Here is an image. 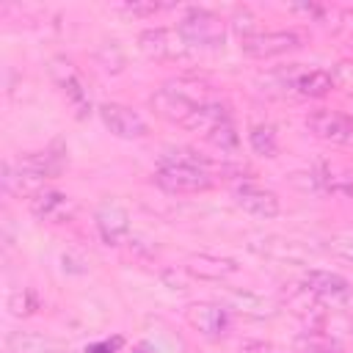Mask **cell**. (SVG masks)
<instances>
[{"label":"cell","instance_id":"cell-1","mask_svg":"<svg viewBox=\"0 0 353 353\" xmlns=\"http://www.w3.org/2000/svg\"><path fill=\"white\" fill-rule=\"evenodd\" d=\"M212 163L201 154H196L193 149H174L168 154H163L157 171H154V182L165 190V193H201L210 190L215 185L212 179Z\"/></svg>","mask_w":353,"mask_h":353},{"label":"cell","instance_id":"cell-2","mask_svg":"<svg viewBox=\"0 0 353 353\" xmlns=\"http://www.w3.org/2000/svg\"><path fill=\"white\" fill-rule=\"evenodd\" d=\"M210 102H212V97H210L207 85L199 83V80H188V77L171 80V83L160 85L152 94V99H149L152 110L160 119L174 121L179 127H185V130L193 124V119L199 116V110L204 105H210Z\"/></svg>","mask_w":353,"mask_h":353},{"label":"cell","instance_id":"cell-3","mask_svg":"<svg viewBox=\"0 0 353 353\" xmlns=\"http://www.w3.org/2000/svg\"><path fill=\"white\" fill-rule=\"evenodd\" d=\"M176 30L185 36V41L196 50V47H207V50H215L223 44L226 39V22L207 11V8H188L176 25Z\"/></svg>","mask_w":353,"mask_h":353},{"label":"cell","instance_id":"cell-4","mask_svg":"<svg viewBox=\"0 0 353 353\" xmlns=\"http://www.w3.org/2000/svg\"><path fill=\"white\" fill-rule=\"evenodd\" d=\"M303 47V36L298 30H254L240 36V50L248 58H279Z\"/></svg>","mask_w":353,"mask_h":353},{"label":"cell","instance_id":"cell-5","mask_svg":"<svg viewBox=\"0 0 353 353\" xmlns=\"http://www.w3.org/2000/svg\"><path fill=\"white\" fill-rule=\"evenodd\" d=\"M138 47L152 61H182L193 52L176 28H146L138 36Z\"/></svg>","mask_w":353,"mask_h":353},{"label":"cell","instance_id":"cell-6","mask_svg":"<svg viewBox=\"0 0 353 353\" xmlns=\"http://www.w3.org/2000/svg\"><path fill=\"white\" fill-rule=\"evenodd\" d=\"M185 323L204 339H223L232 328V314L223 303L199 301V303L185 306Z\"/></svg>","mask_w":353,"mask_h":353},{"label":"cell","instance_id":"cell-7","mask_svg":"<svg viewBox=\"0 0 353 353\" xmlns=\"http://www.w3.org/2000/svg\"><path fill=\"white\" fill-rule=\"evenodd\" d=\"M248 248L270 262H287V265H306L309 256L314 254V248L303 245L295 237H284V234H259L248 243Z\"/></svg>","mask_w":353,"mask_h":353},{"label":"cell","instance_id":"cell-8","mask_svg":"<svg viewBox=\"0 0 353 353\" xmlns=\"http://www.w3.org/2000/svg\"><path fill=\"white\" fill-rule=\"evenodd\" d=\"M99 119L102 124L116 135V138H124V141H138V138H146L149 135V124L143 121V116L121 102H102L99 105Z\"/></svg>","mask_w":353,"mask_h":353},{"label":"cell","instance_id":"cell-9","mask_svg":"<svg viewBox=\"0 0 353 353\" xmlns=\"http://www.w3.org/2000/svg\"><path fill=\"white\" fill-rule=\"evenodd\" d=\"M306 130L328 143H350L353 141V116L342 113V110H312L306 116Z\"/></svg>","mask_w":353,"mask_h":353},{"label":"cell","instance_id":"cell-10","mask_svg":"<svg viewBox=\"0 0 353 353\" xmlns=\"http://www.w3.org/2000/svg\"><path fill=\"white\" fill-rule=\"evenodd\" d=\"M303 290L323 303H347L353 298V287L345 276L334 270H320V268H312L303 273Z\"/></svg>","mask_w":353,"mask_h":353},{"label":"cell","instance_id":"cell-11","mask_svg":"<svg viewBox=\"0 0 353 353\" xmlns=\"http://www.w3.org/2000/svg\"><path fill=\"white\" fill-rule=\"evenodd\" d=\"M232 196H234V204L243 212L254 215V218H265L268 221V218H276L279 210H281L279 196L273 190L256 185V182H240V185H234Z\"/></svg>","mask_w":353,"mask_h":353},{"label":"cell","instance_id":"cell-12","mask_svg":"<svg viewBox=\"0 0 353 353\" xmlns=\"http://www.w3.org/2000/svg\"><path fill=\"white\" fill-rule=\"evenodd\" d=\"M94 223H97V232L99 237L108 243V245H119L130 237V215L121 204L116 201H105L97 207L94 212Z\"/></svg>","mask_w":353,"mask_h":353},{"label":"cell","instance_id":"cell-13","mask_svg":"<svg viewBox=\"0 0 353 353\" xmlns=\"http://www.w3.org/2000/svg\"><path fill=\"white\" fill-rule=\"evenodd\" d=\"M52 77H55L61 94L66 97V102L72 105L74 116H77V119H85V116L91 113V99H88V94H85V88H83V83H80L74 66H72L69 61H55Z\"/></svg>","mask_w":353,"mask_h":353},{"label":"cell","instance_id":"cell-14","mask_svg":"<svg viewBox=\"0 0 353 353\" xmlns=\"http://www.w3.org/2000/svg\"><path fill=\"white\" fill-rule=\"evenodd\" d=\"M30 212L39 218V221H50V223H61L69 218L72 212V201L66 193L61 190H50V188H41L39 193L30 196Z\"/></svg>","mask_w":353,"mask_h":353},{"label":"cell","instance_id":"cell-15","mask_svg":"<svg viewBox=\"0 0 353 353\" xmlns=\"http://www.w3.org/2000/svg\"><path fill=\"white\" fill-rule=\"evenodd\" d=\"M290 88L303 99H320V97L331 94L336 85H334V74L328 69H301L290 77Z\"/></svg>","mask_w":353,"mask_h":353},{"label":"cell","instance_id":"cell-16","mask_svg":"<svg viewBox=\"0 0 353 353\" xmlns=\"http://www.w3.org/2000/svg\"><path fill=\"white\" fill-rule=\"evenodd\" d=\"M185 270L190 276H199V279H226L232 273H237V262L232 259H223V256H210V254H193L188 256L185 262Z\"/></svg>","mask_w":353,"mask_h":353},{"label":"cell","instance_id":"cell-17","mask_svg":"<svg viewBox=\"0 0 353 353\" xmlns=\"http://www.w3.org/2000/svg\"><path fill=\"white\" fill-rule=\"evenodd\" d=\"M248 146H251L254 154H259V157H276V154H279L276 127L268 124V121L251 124V127H248Z\"/></svg>","mask_w":353,"mask_h":353},{"label":"cell","instance_id":"cell-18","mask_svg":"<svg viewBox=\"0 0 353 353\" xmlns=\"http://www.w3.org/2000/svg\"><path fill=\"white\" fill-rule=\"evenodd\" d=\"M204 138H207L215 149L229 152V154H234V152H237V146H240V135H237V127H234V119H232V116H229V119H223L221 124H215Z\"/></svg>","mask_w":353,"mask_h":353},{"label":"cell","instance_id":"cell-19","mask_svg":"<svg viewBox=\"0 0 353 353\" xmlns=\"http://www.w3.org/2000/svg\"><path fill=\"white\" fill-rule=\"evenodd\" d=\"M325 251L334 254L342 262H353V234L350 232H339V234H328L325 237Z\"/></svg>","mask_w":353,"mask_h":353},{"label":"cell","instance_id":"cell-20","mask_svg":"<svg viewBox=\"0 0 353 353\" xmlns=\"http://www.w3.org/2000/svg\"><path fill=\"white\" fill-rule=\"evenodd\" d=\"M331 74H334V85L353 91V61H339Z\"/></svg>","mask_w":353,"mask_h":353},{"label":"cell","instance_id":"cell-21","mask_svg":"<svg viewBox=\"0 0 353 353\" xmlns=\"http://www.w3.org/2000/svg\"><path fill=\"white\" fill-rule=\"evenodd\" d=\"M328 190H336V193H345L347 199H353V176H331V174H325V176H317Z\"/></svg>","mask_w":353,"mask_h":353},{"label":"cell","instance_id":"cell-22","mask_svg":"<svg viewBox=\"0 0 353 353\" xmlns=\"http://www.w3.org/2000/svg\"><path fill=\"white\" fill-rule=\"evenodd\" d=\"M121 345H124V339L116 334V336H108V339H99V342L85 345V350H83V353H119V350H121Z\"/></svg>","mask_w":353,"mask_h":353},{"label":"cell","instance_id":"cell-23","mask_svg":"<svg viewBox=\"0 0 353 353\" xmlns=\"http://www.w3.org/2000/svg\"><path fill=\"white\" fill-rule=\"evenodd\" d=\"M240 353H276V350L270 345H265V342H243Z\"/></svg>","mask_w":353,"mask_h":353},{"label":"cell","instance_id":"cell-24","mask_svg":"<svg viewBox=\"0 0 353 353\" xmlns=\"http://www.w3.org/2000/svg\"><path fill=\"white\" fill-rule=\"evenodd\" d=\"M132 353H157L152 345H146V342H138L135 347H132Z\"/></svg>","mask_w":353,"mask_h":353}]
</instances>
